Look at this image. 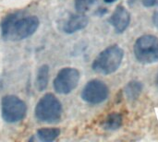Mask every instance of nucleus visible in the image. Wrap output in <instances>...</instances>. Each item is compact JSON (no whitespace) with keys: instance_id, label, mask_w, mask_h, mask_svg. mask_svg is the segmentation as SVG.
<instances>
[{"instance_id":"8","label":"nucleus","mask_w":158,"mask_h":142,"mask_svg":"<svg viewBox=\"0 0 158 142\" xmlns=\"http://www.w3.org/2000/svg\"><path fill=\"white\" fill-rule=\"evenodd\" d=\"M111 25L114 27L115 30L118 33L123 32L129 26L131 21L130 12L123 6H118L115 11L113 12L110 19Z\"/></svg>"},{"instance_id":"10","label":"nucleus","mask_w":158,"mask_h":142,"mask_svg":"<svg viewBox=\"0 0 158 142\" xmlns=\"http://www.w3.org/2000/svg\"><path fill=\"white\" fill-rule=\"evenodd\" d=\"M49 80V67L47 65H43L38 72L36 77V88L39 91H43L46 89Z\"/></svg>"},{"instance_id":"5","label":"nucleus","mask_w":158,"mask_h":142,"mask_svg":"<svg viewBox=\"0 0 158 142\" xmlns=\"http://www.w3.org/2000/svg\"><path fill=\"white\" fill-rule=\"evenodd\" d=\"M1 112L3 119L7 123L21 121L27 113L26 103L15 95H6L1 102Z\"/></svg>"},{"instance_id":"6","label":"nucleus","mask_w":158,"mask_h":142,"mask_svg":"<svg viewBox=\"0 0 158 142\" xmlns=\"http://www.w3.org/2000/svg\"><path fill=\"white\" fill-rule=\"evenodd\" d=\"M79 81L80 72L73 67H65L57 73L54 80V88L57 93L68 94L78 86Z\"/></svg>"},{"instance_id":"13","label":"nucleus","mask_w":158,"mask_h":142,"mask_svg":"<svg viewBox=\"0 0 158 142\" xmlns=\"http://www.w3.org/2000/svg\"><path fill=\"white\" fill-rule=\"evenodd\" d=\"M143 85L139 81H131L127 85L125 89V92L127 97L130 100H135L139 97L140 93L142 92Z\"/></svg>"},{"instance_id":"18","label":"nucleus","mask_w":158,"mask_h":142,"mask_svg":"<svg viewBox=\"0 0 158 142\" xmlns=\"http://www.w3.org/2000/svg\"><path fill=\"white\" fill-rule=\"evenodd\" d=\"M156 85H157V87H158V75H157V77H156Z\"/></svg>"},{"instance_id":"15","label":"nucleus","mask_w":158,"mask_h":142,"mask_svg":"<svg viewBox=\"0 0 158 142\" xmlns=\"http://www.w3.org/2000/svg\"><path fill=\"white\" fill-rule=\"evenodd\" d=\"M158 0H142L143 2V5L146 7H151V6H154L156 3H157Z\"/></svg>"},{"instance_id":"7","label":"nucleus","mask_w":158,"mask_h":142,"mask_svg":"<svg viewBox=\"0 0 158 142\" xmlns=\"http://www.w3.org/2000/svg\"><path fill=\"white\" fill-rule=\"evenodd\" d=\"M109 94L107 86L99 79L89 81L82 90L81 98L88 103L98 104L105 102Z\"/></svg>"},{"instance_id":"4","label":"nucleus","mask_w":158,"mask_h":142,"mask_svg":"<svg viewBox=\"0 0 158 142\" xmlns=\"http://www.w3.org/2000/svg\"><path fill=\"white\" fill-rule=\"evenodd\" d=\"M134 55L142 64H152L158 61V38L155 35L141 36L134 44Z\"/></svg>"},{"instance_id":"11","label":"nucleus","mask_w":158,"mask_h":142,"mask_svg":"<svg viewBox=\"0 0 158 142\" xmlns=\"http://www.w3.org/2000/svg\"><path fill=\"white\" fill-rule=\"evenodd\" d=\"M122 125V116L119 114L112 113L107 116L103 123V128L106 130H116Z\"/></svg>"},{"instance_id":"17","label":"nucleus","mask_w":158,"mask_h":142,"mask_svg":"<svg viewBox=\"0 0 158 142\" xmlns=\"http://www.w3.org/2000/svg\"><path fill=\"white\" fill-rule=\"evenodd\" d=\"M106 3H108V4H110V3H113V2H115V1H117V0H104Z\"/></svg>"},{"instance_id":"14","label":"nucleus","mask_w":158,"mask_h":142,"mask_svg":"<svg viewBox=\"0 0 158 142\" xmlns=\"http://www.w3.org/2000/svg\"><path fill=\"white\" fill-rule=\"evenodd\" d=\"M97 0H75V8L79 13L87 12Z\"/></svg>"},{"instance_id":"16","label":"nucleus","mask_w":158,"mask_h":142,"mask_svg":"<svg viewBox=\"0 0 158 142\" xmlns=\"http://www.w3.org/2000/svg\"><path fill=\"white\" fill-rule=\"evenodd\" d=\"M153 22H154L155 26L158 28V8L155 11V13L153 15Z\"/></svg>"},{"instance_id":"9","label":"nucleus","mask_w":158,"mask_h":142,"mask_svg":"<svg viewBox=\"0 0 158 142\" xmlns=\"http://www.w3.org/2000/svg\"><path fill=\"white\" fill-rule=\"evenodd\" d=\"M88 24V18L83 13H78L71 15L66 21L63 27V30L66 33L71 34L78 30L84 29Z\"/></svg>"},{"instance_id":"1","label":"nucleus","mask_w":158,"mask_h":142,"mask_svg":"<svg viewBox=\"0 0 158 142\" xmlns=\"http://www.w3.org/2000/svg\"><path fill=\"white\" fill-rule=\"evenodd\" d=\"M39 27V19L35 16L21 17L19 14L6 16L1 24L2 35L8 41H21L32 35Z\"/></svg>"},{"instance_id":"2","label":"nucleus","mask_w":158,"mask_h":142,"mask_svg":"<svg viewBox=\"0 0 158 142\" xmlns=\"http://www.w3.org/2000/svg\"><path fill=\"white\" fill-rule=\"evenodd\" d=\"M124 57V52L118 45H112L101 52L93 63V69L99 74L109 75L118 70Z\"/></svg>"},{"instance_id":"3","label":"nucleus","mask_w":158,"mask_h":142,"mask_svg":"<svg viewBox=\"0 0 158 142\" xmlns=\"http://www.w3.org/2000/svg\"><path fill=\"white\" fill-rule=\"evenodd\" d=\"M35 117L42 123H56L62 116V105L52 93L44 95L35 106Z\"/></svg>"},{"instance_id":"12","label":"nucleus","mask_w":158,"mask_h":142,"mask_svg":"<svg viewBox=\"0 0 158 142\" xmlns=\"http://www.w3.org/2000/svg\"><path fill=\"white\" fill-rule=\"evenodd\" d=\"M60 134V130L57 128H42L37 131V137L40 140L50 142L55 140Z\"/></svg>"}]
</instances>
